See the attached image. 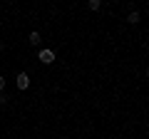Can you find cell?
<instances>
[{
	"mask_svg": "<svg viewBox=\"0 0 149 139\" xmlns=\"http://www.w3.org/2000/svg\"><path fill=\"white\" fill-rule=\"evenodd\" d=\"M30 45H40V32H30Z\"/></svg>",
	"mask_w": 149,
	"mask_h": 139,
	"instance_id": "3",
	"label": "cell"
},
{
	"mask_svg": "<svg viewBox=\"0 0 149 139\" xmlns=\"http://www.w3.org/2000/svg\"><path fill=\"white\" fill-rule=\"evenodd\" d=\"M40 62L52 65V62H55V52H52V50H42V52H40Z\"/></svg>",
	"mask_w": 149,
	"mask_h": 139,
	"instance_id": "2",
	"label": "cell"
},
{
	"mask_svg": "<svg viewBox=\"0 0 149 139\" xmlns=\"http://www.w3.org/2000/svg\"><path fill=\"white\" fill-rule=\"evenodd\" d=\"M87 8H90V10H100V0H90Z\"/></svg>",
	"mask_w": 149,
	"mask_h": 139,
	"instance_id": "4",
	"label": "cell"
},
{
	"mask_svg": "<svg viewBox=\"0 0 149 139\" xmlns=\"http://www.w3.org/2000/svg\"><path fill=\"white\" fill-rule=\"evenodd\" d=\"M0 52H3V45H0Z\"/></svg>",
	"mask_w": 149,
	"mask_h": 139,
	"instance_id": "6",
	"label": "cell"
},
{
	"mask_svg": "<svg viewBox=\"0 0 149 139\" xmlns=\"http://www.w3.org/2000/svg\"><path fill=\"white\" fill-rule=\"evenodd\" d=\"M3 87H5V77H0V90H3Z\"/></svg>",
	"mask_w": 149,
	"mask_h": 139,
	"instance_id": "5",
	"label": "cell"
},
{
	"mask_svg": "<svg viewBox=\"0 0 149 139\" xmlns=\"http://www.w3.org/2000/svg\"><path fill=\"white\" fill-rule=\"evenodd\" d=\"M15 82H17V90H27V87H30V77H27V72H20V75L15 77Z\"/></svg>",
	"mask_w": 149,
	"mask_h": 139,
	"instance_id": "1",
	"label": "cell"
}]
</instances>
